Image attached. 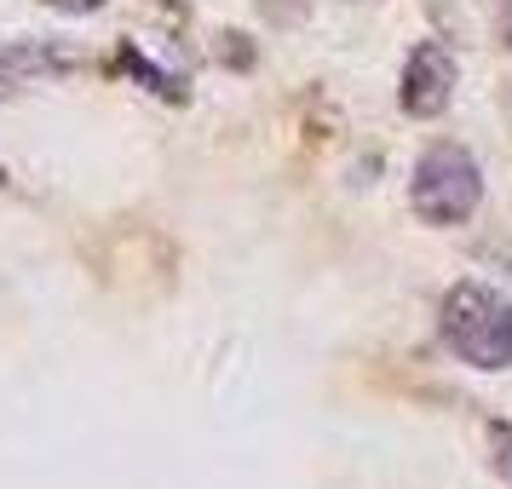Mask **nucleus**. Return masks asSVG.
Masks as SVG:
<instances>
[{"label": "nucleus", "instance_id": "obj_5", "mask_svg": "<svg viewBox=\"0 0 512 489\" xmlns=\"http://www.w3.org/2000/svg\"><path fill=\"white\" fill-rule=\"evenodd\" d=\"M225 58H231L236 70H248V64H254V52H248V35H219V64H225Z\"/></svg>", "mask_w": 512, "mask_h": 489}, {"label": "nucleus", "instance_id": "obj_2", "mask_svg": "<svg viewBox=\"0 0 512 489\" xmlns=\"http://www.w3.org/2000/svg\"><path fill=\"white\" fill-rule=\"evenodd\" d=\"M409 202H415V213L426 225H461L484 202V173H478V162L466 156L461 144H432L415 162Z\"/></svg>", "mask_w": 512, "mask_h": 489}, {"label": "nucleus", "instance_id": "obj_6", "mask_svg": "<svg viewBox=\"0 0 512 489\" xmlns=\"http://www.w3.org/2000/svg\"><path fill=\"white\" fill-rule=\"evenodd\" d=\"M41 6H52V12H98V6H104V0H41Z\"/></svg>", "mask_w": 512, "mask_h": 489}, {"label": "nucleus", "instance_id": "obj_4", "mask_svg": "<svg viewBox=\"0 0 512 489\" xmlns=\"http://www.w3.org/2000/svg\"><path fill=\"white\" fill-rule=\"evenodd\" d=\"M489 461H495V472H501V484L512 489V426L507 420L489 426Z\"/></svg>", "mask_w": 512, "mask_h": 489}, {"label": "nucleus", "instance_id": "obj_1", "mask_svg": "<svg viewBox=\"0 0 512 489\" xmlns=\"http://www.w3.org/2000/svg\"><path fill=\"white\" fill-rule=\"evenodd\" d=\"M443 346L472 369H512V305L484 282H455L443 294Z\"/></svg>", "mask_w": 512, "mask_h": 489}, {"label": "nucleus", "instance_id": "obj_3", "mask_svg": "<svg viewBox=\"0 0 512 489\" xmlns=\"http://www.w3.org/2000/svg\"><path fill=\"white\" fill-rule=\"evenodd\" d=\"M449 93H455V52L443 47V41H420L409 52V64H403V87H397L403 110L432 121V116H443Z\"/></svg>", "mask_w": 512, "mask_h": 489}]
</instances>
